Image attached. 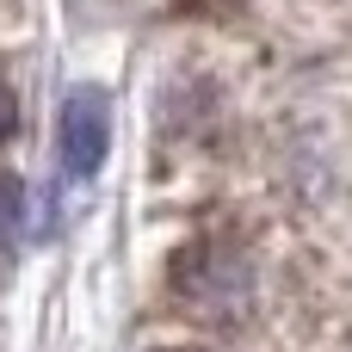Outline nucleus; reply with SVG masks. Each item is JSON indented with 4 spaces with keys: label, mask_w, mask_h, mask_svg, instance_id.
I'll list each match as a JSON object with an SVG mask.
<instances>
[{
    "label": "nucleus",
    "mask_w": 352,
    "mask_h": 352,
    "mask_svg": "<svg viewBox=\"0 0 352 352\" xmlns=\"http://www.w3.org/2000/svg\"><path fill=\"white\" fill-rule=\"evenodd\" d=\"M111 148V99L99 87H68L56 111V161L68 179H93Z\"/></svg>",
    "instance_id": "nucleus-1"
},
{
    "label": "nucleus",
    "mask_w": 352,
    "mask_h": 352,
    "mask_svg": "<svg viewBox=\"0 0 352 352\" xmlns=\"http://www.w3.org/2000/svg\"><path fill=\"white\" fill-rule=\"evenodd\" d=\"M19 223H25V186L19 173H0V248L19 241Z\"/></svg>",
    "instance_id": "nucleus-2"
},
{
    "label": "nucleus",
    "mask_w": 352,
    "mask_h": 352,
    "mask_svg": "<svg viewBox=\"0 0 352 352\" xmlns=\"http://www.w3.org/2000/svg\"><path fill=\"white\" fill-rule=\"evenodd\" d=\"M12 130H19V93L0 80V142H12Z\"/></svg>",
    "instance_id": "nucleus-3"
},
{
    "label": "nucleus",
    "mask_w": 352,
    "mask_h": 352,
    "mask_svg": "<svg viewBox=\"0 0 352 352\" xmlns=\"http://www.w3.org/2000/svg\"><path fill=\"white\" fill-rule=\"evenodd\" d=\"M173 352H198V346H173Z\"/></svg>",
    "instance_id": "nucleus-4"
}]
</instances>
